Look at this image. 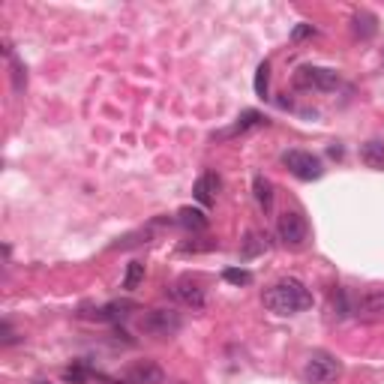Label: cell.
Here are the masks:
<instances>
[{
	"instance_id": "obj_15",
	"label": "cell",
	"mask_w": 384,
	"mask_h": 384,
	"mask_svg": "<svg viewBox=\"0 0 384 384\" xmlns=\"http://www.w3.org/2000/svg\"><path fill=\"white\" fill-rule=\"evenodd\" d=\"M351 24H354V34L361 39H372L375 34H379V19L370 12V10H361L351 19Z\"/></svg>"
},
{
	"instance_id": "obj_8",
	"label": "cell",
	"mask_w": 384,
	"mask_h": 384,
	"mask_svg": "<svg viewBox=\"0 0 384 384\" xmlns=\"http://www.w3.org/2000/svg\"><path fill=\"white\" fill-rule=\"evenodd\" d=\"M129 309H138L133 300H111V304L96 306V309H81V315L93 318V321H117V318H124Z\"/></svg>"
},
{
	"instance_id": "obj_4",
	"label": "cell",
	"mask_w": 384,
	"mask_h": 384,
	"mask_svg": "<svg viewBox=\"0 0 384 384\" xmlns=\"http://www.w3.org/2000/svg\"><path fill=\"white\" fill-rule=\"evenodd\" d=\"M294 87L297 91H318V93H330L339 87V72L330 67H300L294 72Z\"/></svg>"
},
{
	"instance_id": "obj_5",
	"label": "cell",
	"mask_w": 384,
	"mask_h": 384,
	"mask_svg": "<svg viewBox=\"0 0 384 384\" xmlns=\"http://www.w3.org/2000/svg\"><path fill=\"white\" fill-rule=\"evenodd\" d=\"M282 166L291 171L297 181H318V177L324 174V166H321V159L315 157V153H309V150H285L282 153Z\"/></svg>"
},
{
	"instance_id": "obj_7",
	"label": "cell",
	"mask_w": 384,
	"mask_h": 384,
	"mask_svg": "<svg viewBox=\"0 0 384 384\" xmlns=\"http://www.w3.org/2000/svg\"><path fill=\"white\" fill-rule=\"evenodd\" d=\"M126 379H129V384H162L166 381V372L153 361H138L126 370Z\"/></svg>"
},
{
	"instance_id": "obj_19",
	"label": "cell",
	"mask_w": 384,
	"mask_h": 384,
	"mask_svg": "<svg viewBox=\"0 0 384 384\" xmlns=\"http://www.w3.org/2000/svg\"><path fill=\"white\" fill-rule=\"evenodd\" d=\"M142 282H144V264H142V261H129L126 276H124V289L126 291H135Z\"/></svg>"
},
{
	"instance_id": "obj_17",
	"label": "cell",
	"mask_w": 384,
	"mask_h": 384,
	"mask_svg": "<svg viewBox=\"0 0 384 384\" xmlns=\"http://www.w3.org/2000/svg\"><path fill=\"white\" fill-rule=\"evenodd\" d=\"M252 190H256V199H258L261 207H264V210L273 207V183L267 181L264 174H256V177H252Z\"/></svg>"
},
{
	"instance_id": "obj_10",
	"label": "cell",
	"mask_w": 384,
	"mask_h": 384,
	"mask_svg": "<svg viewBox=\"0 0 384 384\" xmlns=\"http://www.w3.org/2000/svg\"><path fill=\"white\" fill-rule=\"evenodd\" d=\"M267 124V117L261 111H256V109H247L238 117V124L234 126H228V129H223V133H214V142L216 138H234V135H243V133H249V129H256V126H264Z\"/></svg>"
},
{
	"instance_id": "obj_2",
	"label": "cell",
	"mask_w": 384,
	"mask_h": 384,
	"mask_svg": "<svg viewBox=\"0 0 384 384\" xmlns=\"http://www.w3.org/2000/svg\"><path fill=\"white\" fill-rule=\"evenodd\" d=\"M339 375H342V363L337 354H330V351H324V348L309 351V357L304 363V381L306 384H333V381H339Z\"/></svg>"
},
{
	"instance_id": "obj_22",
	"label": "cell",
	"mask_w": 384,
	"mask_h": 384,
	"mask_svg": "<svg viewBox=\"0 0 384 384\" xmlns=\"http://www.w3.org/2000/svg\"><path fill=\"white\" fill-rule=\"evenodd\" d=\"M87 375H91V370H87L84 363L78 366H69V370H63V381H72V384H84Z\"/></svg>"
},
{
	"instance_id": "obj_14",
	"label": "cell",
	"mask_w": 384,
	"mask_h": 384,
	"mask_svg": "<svg viewBox=\"0 0 384 384\" xmlns=\"http://www.w3.org/2000/svg\"><path fill=\"white\" fill-rule=\"evenodd\" d=\"M3 54H6V60H10V69H12V91L21 93L24 87H27V69H24V63L15 57L10 43H3Z\"/></svg>"
},
{
	"instance_id": "obj_18",
	"label": "cell",
	"mask_w": 384,
	"mask_h": 384,
	"mask_svg": "<svg viewBox=\"0 0 384 384\" xmlns=\"http://www.w3.org/2000/svg\"><path fill=\"white\" fill-rule=\"evenodd\" d=\"M261 252H264V240H261L256 231H247V238H243V247H240V258L249 261V258L261 256Z\"/></svg>"
},
{
	"instance_id": "obj_16",
	"label": "cell",
	"mask_w": 384,
	"mask_h": 384,
	"mask_svg": "<svg viewBox=\"0 0 384 384\" xmlns=\"http://www.w3.org/2000/svg\"><path fill=\"white\" fill-rule=\"evenodd\" d=\"M354 313L363 315H384V291H366L363 297H357V309Z\"/></svg>"
},
{
	"instance_id": "obj_25",
	"label": "cell",
	"mask_w": 384,
	"mask_h": 384,
	"mask_svg": "<svg viewBox=\"0 0 384 384\" xmlns=\"http://www.w3.org/2000/svg\"><path fill=\"white\" fill-rule=\"evenodd\" d=\"M328 153H330V157H337V159H339V157H342V147H339V144H333Z\"/></svg>"
},
{
	"instance_id": "obj_11",
	"label": "cell",
	"mask_w": 384,
	"mask_h": 384,
	"mask_svg": "<svg viewBox=\"0 0 384 384\" xmlns=\"http://www.w3.org/2000/svg\"><path fill=\"white\" fill-rule=\"evenodd\" d=\"M216 190H219V177L214 174V171H204L199 181H195V186H192V195H195V201L199 204L210 207V204L216 201Z\"/></svg>"
},
{
	"instance_id": "obj_1",
	"label": "cell",
	"mask_w": 384,
	"mask_h": 384,
	"mask_svg": "<svg viewBox=\"0 0 384 384\" xmlns=\"http://www.w3.org/2000/svg\"><path fill=\"white\" fill-rule=\"evenodd\" d=\"M261 304H264L271 313L276 315H294V313H304V309L313 306V294L300 280H280L273 282L271 289L261 294Z\"/></svg>"
},
{
	"instance_id": "obj_21",
	"label": "cell",
	"mask_w": 384,
	"mask_h": 384,
	"mask_svg": "<svg viewBox=\"0 0 384 384\" xmlns=\"http://www.w3.org/2000/svg\"><path fill=\"white\" fill-rule=\"evenodd\" d=\"M223 280L231 282V285H249L252 282V273L243 271V267H228V271H223Z\"/></svg>"
},
{
	"instance_id": "obj_24",
	"label": "cell",
	"mask_w": 384,
	"mask_h": 384,
	"mask_svg": "<svg viewBox=\"0 0 384 384\" xmlns=\"http://www.w3.org/2000/svg\"><path fill=\"white\" fill-rule=\"evenodd\" d=\"M313 34H315L313 24H297V27L291 30V39H294V43H300V39H306V36H313Z\"/></svg>"
},
{
	"instance_id": "obj_3",
	"label": "cell",
	"mask_w": 384,
	"mask_h": 384,
	"mask_svg": "<svg viewBox=\"0 0 384 384\" xmlns=\"http://www.w3.org/2000/svg\"><path fill=\"white\" fill-rule=\"evenodd\" d=\"M181 328H183V318L174 309H150V313H144L138 318V330L147 333V337H157V339L174 337Z\"/></svg>"
},
{
	"instance_id": "obj_13",
	"label": "cell",
	"mask_w": 384,
	"mask_h": 384,
	"mask_svg": "<svg viewBox=\"0 0 384 384\" xmlns=\"http://www.w3.org/2000/svg\"><path fill=\"white\" fill-rule=\"evenodd\" d=\"M361 159L366 168L372 171H384V142H379V138H370V142L361 144Z\"/></svg>"
},
{
	"instance_id": "obj_12",
	"label": "cell",
	"mask_w": 384,
	"mask_h": 384,
	"mask_svg": "<svg viewBox=\"0 0 384 384\" xmlns=\"http://www.w3.org/2000/svg\"><path fill=\"white\" fill-rule=\"evenodd\" d=\"M177 223H181L186 231H204V228L210 225V219H207V214H204L201 207H190V204H186V207H181L177 210Z\"/></svg>"
},
{
	"instance_id": "obj_23",
	"label": "cell",
	"mask_w": 384,
	"mask_h": 384,
	"mask_svg": "<svg viewBox=\"0 0 384 384\" xmlns=\"http://www.w3.org/2000/svg\"><path fill=\"white\" fill-rule=\"evenodd\" d=\"M15 342H19V337L12 333V324L3 321L0 324V346H15Z\"/></svg>"
},
{
	"instance_id": "obj_20",
	"label": "cell",
	"mask_w": 384,
	"mask_h": 384,
	"mask_svg": "<svg viewBox=\"0 0 384 384\" xmlns=\"http://www.w3.org/2000/svg\"><path fill=\"white\" fill-rule=\"evenodd\" d=\"M267 87H271V63L261 60L258 69H256V96H261V100H264Z\"/></svg>"
},
{
	"instance_id": "obj_9",
	"label": "cell",
	"mask_w": 384,
	"mask_h": 384,
	"mask_svg": "<svg viewBox=\"0 0 384 384\" xmlns=\"http://www.w3.org/2000/svg\"><path fill=\"white\" fill-rule=\"evenodd\" d=\"M171 294H174L181 304L192 306V309H201L204 306V289L195 280H190V276H183V280H177L174 285H171Z\"/></svg>"
},
{
	"instance_id": "obj_6",
	"label": "cell",
	"mask_w": 384,
	"mask_h": 384,
	"mask_svg": "<svg viewBox=\"0 0 384 384\" xmlns=\"http://www.w3.org/2000/svg\"><path fill=\"white\" fill-rule=\"evenodd\" d=\"M276 231H280L282 247H289V249H300L309 238V225H306L304 214H297V210H285L280 216V223H276Z\"/></svg>"
}]
</instances>
